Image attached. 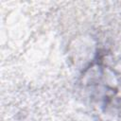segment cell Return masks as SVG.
Returning <instances> with one entry per match:
<instances>
[{
	"instance_id": "1",
	"label": "cell",
	"mask_w": 121,
	"mask_h": 121,
	"mask_svg": "<svg viewBox=\"0 0 121 121\" xmlns=\"http://www.w3.org/2000/svg\"><path fill=\"white\" fill-rule=\"evenodd\" d=\"M105 69L100 62L93 64L84 74L83 83L88 89L89 96L104 113L114 112L119 106L117 97L118 90L112 81L105 77Z\"/></svg>"
}]
</instances>
